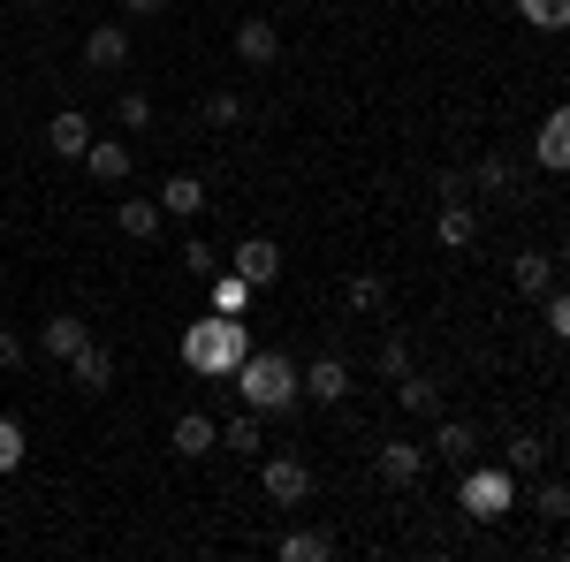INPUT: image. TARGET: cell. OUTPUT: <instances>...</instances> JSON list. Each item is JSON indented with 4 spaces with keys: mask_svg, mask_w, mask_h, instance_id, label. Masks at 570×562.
Segmentation results:
<instances>
[{
    "mask_svg": "<svg viewBox=\"0 0 570 562\" xmlns=\"http://www.w3.org/2000/svg\"><path fill=\"white\" fill-rule=\"evenodd\" d=\"M244 349H252V327L228 319V312H206L198 327H183V365H190L198 381H228V373L244 365Z\"/></svg>",
    "mask_w": 570,
    "mask_h": 562,
    "instance_id": "6da1fadb",
    "label": "cell"
},
{
    "mask_svg": "<svg viewBox=\"0 0 570 562\" xmlns=\"http://www.w3.org/2000/svg\"><path fill=\"white\" fill-rule=\"evenodd\" d=\"M228 381H236V395H244V411H297V403H305V388H297V365H289V357H282V349H244V365H236V373H228Z\"/></svg>",
    "mask_w": 570,
    "mask_h": 562,
    "instance_id": "7a4b0ae2",
    "label": "cell"
},
{
    "mask_svg": "<svg viewBox=\"0 0 570 562\" xmlns=\"http://www.w3.org/2000/svg\"><path fill=\"white\" fill-rule=\"evenodd\" d=\"M456 502H464V517L472 524H502L510 510H518V472L510 464H464V486H456Z\"/></svg>",
    "mask_w": 570,
    "mask_h": 562,
    "instance_id": "3957f363",
    "label": "cell"
},
{
    "mask_svg": "<svg viewBox=\"0 0 570 562\" xmlns=\"http://www.w3.org/2000/svg\"><path fill=\"white\" fill-rule=\"evenodd\" d=\"M259 486L282 502V510H305L312 502V464L305 456H259Z\"/></svg>",
    "mask_w": 570,
    "mask_h": 562,
    "instance_id": "277c9868",
    "label": "cell"
},
{
    "mask_svg": "<svg viewBox=\"0 0 570 562\" xmlns=\"http://www.w3.org/2000/svg\"><path fill=\"white\" fill-rule=\"evenodd\" d=\"M236 61H244V69H274V61H282V23L244 16V23H236Z\"/></svg>",
    "mask_w": 570,
    "mask_h": 562,
    "instance_id": "5b68a950",
    "label": "cell"
},
{
    "mask_svg": "<svg viewBox=\"0 0 570 562\" xmlns=\"http://www.w3.org/2000/svg\"><path fill=\"white\" fill-rule=\"evenodd\" d=\"M228 266H236V274H244L252 289H274V282H282V244H274V236H244Z\"/></svg>",
    "mask_w": 570,
    "mask_h": 562,
    "instance_id": "8992f818",
    "label": "cell"
},
{
    "mask_svg": "<svg viewBox=\"0 0 570 562\" xmlns=\"http://www.w3.org/2000/svg\"><path fill=\"white\" fill-rule=\"evenodd\" d=\"M426 456H441V464H456V472H464V464L480 456V426H472V418H441L434 441H426Z\"/></svg>",
    "mask_w": 570,
    "mask_h": 562,
    "instance_id": "52a82bcc",
    "label": "cell"
},
{
    "mask_svg": "<svg viewBox=\"0 0 570 562\" xmlns=\"http://www.w3.org/2000/svg\"><path fill=\"white\" fill-rule=\"evenodd\" d=\"M61 365H69V381H77L85 395H107V388H115V357H107L99 343H77Z\"/></svg>",
    "mask_w": 570,
    "mask_h": 562,
    "instance_id": "ba28073f",
    "label": "cell"
},
{
    "mask_svg": "<svg viewBox=\"0 0 570 562\" xmlns=\"http://www.w3.org/2000/svg\"><path fill=\"white\" fill-rule=\"evenodd\" d=\"M168 448L198 464V456H214V448H220V426H214V418H206V411H183L176 426H168Z\"/></svg>",
    "mask_w": 570,
    "mask_h": 562,
    "instance_id": "9c48e42d",
    "label": "cell"
},
{
    "mask_svg": "<svg viewBox=\"0 0 570 562\" xmlns=\"http://www.w3.org/2000/svg\"><path fill=\"white\" fill-rule=\"evenodd\" d=\"M85 145H91V122L77 107H61V115L46 122V152H53V160H85Z\"/></svg>",
    "mask_w": 570,
    "mask_h": 562,
    "instance_id": "30bf717a",
    "label": "cell"
},
{
    "mask_svg": "<svg viewBox=\"0 0 570 562\" xmlns=\"http://www.w3.org/2000/svg\"><path fill=\"white\" fill-rule=\"evenodd\" d=\"M297 388H305L312 403H343V395H351V365H343V357H320V365L297 373Z\"/></svg>",
    "mask_w": 570,
    "mask_h": 562,
    "instance_id": "8fae6325",
    "label": "cell"
},
{
    "mask_svg": "<svg viewBox=\"0 0 570 562\" xmlns=\"http://www.w3.org/2000/svg\"><path fill=\"white\" fill-rule=\"evenodd\" d=\"M206 297H214V312H228V319H244L259 289H252V282H244L236 266H214V274H206Z\"/></svg>",
    "mask_w": 570,
    "mask_h": 562,
    "instance_id": "7c38bea8",
    "label": "cell"
},
{
    "mask_svg": "<svg viewBox=\"0 0 570 562\" xmlns=\"http://www.w3.org/2000/svg\"><path fill=\"white\" fill-rule=\"evenodd\" d=\"M85 61L91 69H122V61H130V31H122V23H91L85 31Z\"/></svg>",
    "mask_w": 570,
    "mask_h": 562,
    "instance_id": "4fadbf2b",
    "label": "cell"
},
{
    "mask_svg": "<svg viewBox=\"0 0 570 562\" xmlns=\"http://www.w3.org/2000/svg\"><path fill=\"white\" fill-rule=\"evenodd\" d=\"M85 168L99 175V183H130L137 152H130V145H115V137H91V145H85Z\"/></svg>",
    "mask_w": 570,
    "mask_h": 562,
    "instance_id": "5bb4252c",
    "label": "cell"
},
{
    "mask_svg": "<svg viewBox=\"0 0 570 562\" xmlns=\"http://www.w3.org/2000/svg\"><path fill=\"white\" fill-rule=\"evenodd\" d=\"M160 214L198 220L206 214V183H198V175H168V183H160Z\"/></svg>",
    "mask_w": 570,
    "mask_h": 562,
    "instance_id": "9a60e30c",
    "label": "cell"
},
{
    "mask_svg": "<svg viewBox=\"0 0 570 562\" xmlns=\"http://www.w3.org/2000/svg\"><path fill=\"white\" fill-rule=\"evenodd\" d=\"M77 343H91V327L77 319V312H53V319L39 327V349H46V357H69Z\"/></svg>",
    "mask_w": 570,
    "mask_h": 562,
    "instance_id": "2e32d148",
    "label": "cell"
},
{
    "mask_svg": "<svg viewBox=\"0 0 570 562\" xmlns=\"http://www.w3.org/2000/svg\"><path fill=\"white\" fill-rule=\"evenodd\" d=\"M419 472H426V448H419V441H389V448H381V479H389V486H411Z\"/></svg>",
    "mask_w": 570,
    "mask_h": 562,
    "instance_id": "e0dca14e",
    "label": "cell"
},
{
    "mask_svg": "<svg viewBox=\"0 0 570 562\" xmlns=\"http://www.w3.org/2000/svg\"><path fill=\"white\" fill-rule=\"evenodd\" d=\"M434 236L449 244V252H464V244L480 236V214H472L464 198H449V206H441V220H434Z\"/></svg>",
    "mask_w": 570,
    "mask_h": 562,
    "instance_id": "ac0fdd59",
    "label": "cell"
},
{
    "mask_svg": "<svg viewBox=\"0 0 570 562\" xmlns=\"http://www.w3.org/2000/svg\"><path fill=\"white\" fill-rule=\"evenodd\" d=\"M532 152H540V168H570V115L563 107L540 122V145H532Z\"/></svg>",
    "mask_w": 570,
    "mask_h": 562,
    "instance_id": "d6986e66",
    "label": "cell"
},
{
    "mask_svg": "<svg viewBox=\"0 0 570 562\" xmlns=\"http://www.w3.org/2000/svg\"><path fill=\"white\" fill-rule=\"evenodd\" d=\"M395 381H403V411H419V418H441V388L434 381H426V373H411V365H403V373H395Z\"/></svg>",
    "mask_w": 570,
    "mask_h": 562,
    "instance_id": "ffe728a7",
    "label": "cell"
},
{
    "mask_svg": "<svg viewBox=\"0 0 570 562\" xmlns=\"http://www.w3.org/2000/svg\"><path fill=\"white\" fill-rule=\"evenodd\" d=\"M122 236H137V244H145V236H160V198H122Z\"/></svg>",
    "mask_w": 570,
    "mask_h": 562,
    "instance_id": "44dd1931",
    "label": "cell"
},
{
    "mask_svg": "<svg viewBox=\"0 0 570 562\" xmlns=\"http://www.w3.org/2000/svg\"><path fill=\"white\" fill-rule=\"evenodd\" d=\"M510 274H518V289H525V297H548V289H556V259H548V252H525Z\"/></svg>",
    "mask_w": 570,
    "mask_h": 562,
    "instance_id": "7402d4cb",
    "label": "cell"
},
{
    "mask_svg": "<svg viewBox=\"0 0 570 562\" xmlns=\"http://www.w3.org/2000/svg\"><path fill=\"white\" fill-rule=\"evenodd\" d=\"M282 562H335L327 532H282Z\"/></svg>",
    "mask_w": 570,
    "mask_h": 562,
    "instance_id": "603a6c76",
    "label": "cell"
},
{
    "mask_svg": "<svg viewBox=\"0 0 570 562\" xmlns=\"http://www.w3.org/2000/svg\"><path fill=\"white\" fill-rule=\"evenodd\" d=\"M220 441H228L236 456H266V441H259V411H236V418L220 426Z\"/></svg>",
    "mask_w": 570,
    "mask_h": 562,
    "instance_id": "cb8c5ba5",
    "label": "cell"
},
{
    "mask_svg": "<svg viewBox=\"0 0 570 562\" xmlns=\"http://www.w3.org/2000/svg\"><path fill=\"white\" fill-rule=\"evenodd\" d=\"M532 517H540V524H563L570 517V486H563V479H540V486H532Z\"/></svg>",
    "mask_w": 570,
    "mask_h": 562,
    "instance_id": "d4e9b609",
    "label": "cell"
},
{
    "mask_svg": "<svg viewBox=\"0 0 570 562\" xmlns=\"http://www.w3.org/2000/svg\"><path fill=\"white\" fill-rule=\"evenodd\" d=\"M502 464H510V472H540V464H548V441H540V433H510Z\"/></svg>",
    "mask_w": 570,
    "mask_h": 562,
    "instance_id": "484cf974",
    "label": "cell"
},
{
    "mask_svg": "<svg viewBox=\"0 0 570 562\" xmlns=\"http://www.w3.org/2000/svg\"><path fill=\"white\" fill-rule=\"evenodd\" d=\"M518 16H525L532 31H563V23H570V0H518Z\"/></svg>",
    "mask_w": 570,
    "mask_h": 562,
    "instance_id": "4316f807",
    "label": "cell"
},
{
    "mask_svg": "<svg viewBox=\"0 0 570 562\" xmlns=\"http://www.w3.org/2000/svg\"><path fill=\"white\" fill-rule=\"evenodd\" d=\"M115 122H122V130H130V137H137V130H153V99H145V91L130 85V91H122V99H115Z\"/></svg>",
    "mask_w": 570,
    "mask_h": 562,
    "instance_id": "83f0119b",
    "label": "cell"
},
{
    "mask_svg": "<svg viewBox=\"0 0 570 562\" xmlns=\"http://www.w3.org/2000/svg\"><path fill=\"white\" fill-rule=\"evenodd\" d=\"M351 312H365V319L389 312V282H381V274H357V282H351Z\"/></svg>",
    "mask_w": 570,
    "mask_h": 562,
    "instance_id": "f1b7e54d",
    "label": "cell"
},
{
    "mask_svg": "<svg viewBox=\"0 0 570 562\" xmlns=\"http://www.w3.org/2000/svg\"><path fill=\"white\" fill-rule=\"evenodd\" d=\"M472 183H480L487 198H510V160H502V152H494V160H480V175H472Z\"/></svg>",
    "mask_w": 570,
    "mask_h": 562,
    "instance_id": "f546056e",
    "label": "cell"
},
{
    "mask_svg": "<svg viewBox=\"0 0 570 562\" xmlns=\"http://www.w3.org/2000/svg\"><path fill=\"white\" fill-rule=\"evenodd\" d=\"M23 448H31L23 426H16V418H0V472H16V464H23Z\"/></svg>",
    "mask_w": 570,
    "mask_h": 562,
    "instance_id": "4dcf8cb0",
    "label": "cell"
},
{
    "mask_svg": "<svg viewBox=\"0 0 570 562\" xmlns=\"http://www.w3.org/2000/svg\"><path fill=\"white\" fill-rule=\"evenodd\" d=\"M206 122H214V130L244 122V99H236V91H214V99H206Z\"/></svg>",
    "mask_w": 570,
    "mask_h": 562,
    "instance_id": "1f68e13d",
    "label": "cell"
},
{
    "mask_svg": "<svg viewBox=\"0 0 570 562\" xmlns=\"http://www.w3.org/2000/svg\"><path fill=\"white\" fill-rule=\"evenodd\" d=\"M183 266H190V274H198V282H206V274H214V244H206V236H190V244H183Z\"/></svg>",
    "mask_w": 570,
    "mask_h": 562,
    "instance_id": "d6a6232c",
    "label": "cell"
},
{
    "mask_svg": "<svg viewBox=\"0 0 570 562\" xmlns=\"http://www.w3.org/2000/svg\"><path fill=\"white\" fill-rule=\"evenodd\" d=\"M548 335H556V343L570 335V297H563V289H548Z\"/></svg>",
    "mask_w": 570,
    "mask_h": 562,
    "instance_id": "836d02e7",
    "label": "cell"
},
{
    "mask_svg": "<svg viewBox=\"0 0 570 562\" xmlns=\"http://www.w3.org/2000/svg\"><path fill=\"white\" fill-rule=\"evenodd\" d=\"M16 365H23V335H8V327H0V373H16Z\"/></svg>",
    "mask_w": 570,
    "mask_h": 562,
    "instance_id": "e575fe53",
    "label": "cell"
},
{
    "mask_svg": "<svg viewBox=\"0 0 570 562\" xmlns=\"http://www.w3.org/2000/svg\"><path fill=\"white\" fill-rule=\"evenodd\" d=\"M153 8H160V0H122V16H153Z\"/></svg>",
    "mask_w": 570,
    "mask_h": 562,
    "instance_id": "d590c367",
    "label": "cell"
}]
</instances>
